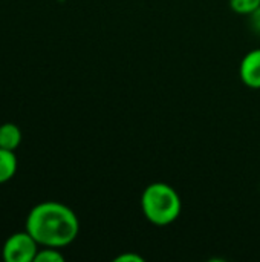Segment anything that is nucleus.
I'll return each instance as SVG.
<instances>
[{"label": "nucleus", "mask_w": 260, "mask_h": 262, "mask_svg": "<svg viewBox=\"0 0 260 262\" xmlns=\"http://www.w3.org/2000/svg\"><path fill=\"white\" fill-rule=\"evenodd\" d=\"M113 262H144V258L139 256L138 253H132V252H127V253H123L120 256H116Z\"/></svg>", "instance_id": "1a4fd4ad"}, {"label": "nucleus", "mask_w": 260, "mask_h": 262, "mask_svg": "<svg viewBox=\"0 0 260 262\" xmlns=\"http://www.w3.org/2000/svg\"><path fill=\"white\" fill-rule=\"evenodd\" d=\"M40 250V244L31 236L28 230L12 233L2 247V258L5 262H34Z\"/></svg>", "instance_id": "7ed1b4c3"}, {"label": "nucleus", "mask_w": 260, "mask_h": 262, "mask_svg": "<svg viewBox=\"0 0 260 262\" xmlns=\"http://www.w3.org/2000/svg\"><path fill=\"white\" fill-rule=\"evenodd\" d=\"M241 81L250 89H260V48L245 54L239 66Z\"/></svg>", "instance_id": "20e7f679"}, {"label": "nucleus", "mask_w": 260, "mask_h": 262, "mask_svg": "<svg viewBox=\"0 0 260 262\" xmlns=\"http://www.w3.org/2000/svg\"><path fill=\"white\" fill-rule=\"evenodd\" d=\"M17 167L18 161L15 152L0 147V184L11 181L17 173Z\"/></svg>", "instance_id": "423d86ee"}, {"label": "nucleus", "mask_w": 260, "mask_h": 262, "mask_svg": "<svg viewBox=\"0 0 260 262\" xmlns=\"http://www.w3.org/2000/svg\"><path fill=\"white\" fill-rule=\"evenodd\" d=\"M21 143V130L14 123H3L0 126V147L6 150H14Z\"/></svg>", "instance_id": "39448f33"}, {"label": "nucleus", "mask_w": 260, "mask_h": 262, "mask_svg": "<svg viewBox=\"0 0 260 262\" xmlns=\"http://www.w3.org/2000/svg\"><path fill=\"white\" fill-rule=\"evenodd\" d=\"M250 25H251V29L260 35V6L253 14H250Z\"/></svg>", "instance_id": "9d476101"}, {"label": "nucleus", "mask_w": 260, "mask_h": 262, "mask_svg": "<svg viewBox=\"0 0 260 262\" xmlns=\"http://www.w3.org/2000/svg\"><path fill=\"white\" fill-rule=\"evenodd\" d=\"M34 262H64V255L60 252V249L41 247Z\"/></svg>", "instance_id": "6e6552de"}, {"label": "nucleus", "mask_w": 260, "mask_h": 262, "mask_svg": "<svg viewBox=\"0 0 260 262\" xmlns=\"http://www.w3.org/2000/svg\"><path fill=\"white\" fill-rule=\"evenodd\" d=\"M141 210L144 218L158 227L173 224L182 210V201L175 187L167 183H152L141 195Z\"/></svg>", "instance_id": "f03ea898"}, {"label": "nucleus", "mask_w": 260, "mask_h": 262, "mask_svg": "<svg viewBox=\"0 0 260 262\" xmlns=\"http://www.w3.org/2000/svg\"><path fill=\"white\" fill-rule=\"evenodd\" d=\"M25 230L31 233L40 247L63 249L77 239L80 221L69 206L58 201H43L29 210Z\"/></svg>", "instance_id": "f257e3e1"}, {"label": "nucleus", "mask_w": 260, "mask_h": 262, "mask_svg": "<svg viewBox=\"0 0 260 262\" xmlns=\"http://www.w3.org/2000/svg\"><path fill=\"white\" fill-rule=\"evenodd\" d=\"M260 6V0H230V8L241 15H250Z\"/></svg>", "instance_id": "0eeeda50"}]
</instances>
